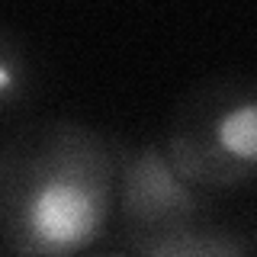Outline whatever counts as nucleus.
<instances>
[{
  "label": "nucleus",
  "instance_id": "20e7f679",
  "mask_svg": "<svg viewBox=\"0 0 257 257\" xmlns=\"http://www.w3.org/2000/svg\"><path fill=\"white\" fill-rule=\"evenodd\" d=\"M254 247L257 241L251 235L215 219H203L158 238L132 241L125 244V251L135 257H251Z\"/></svg>",
  "mask_w": 257,
  "mask_h": 257
},
{
  "label": "nucleus",
  "instance_id": "7ed1b4c3",
  "mask_svg": "<svg viewBox=\"0 0 257 257\" xmlns=\"http://www.w3.org/2000/svg\"><path fill=\"white\" fill-rule=\"evenodd\" d=\"M119 199L116 225L122 244L158 238L187 228L193 222L212 219V196L190 187L171 164L161 142H119Z\"/></svg>",
  "mask_w": 257,
  "mask_h": 257
},
{
  "label": "nucleus",
  "instance_id": "f257e3e1",
  "mask_svg": "<svg viewBox=\"0 0 257 257\" xmlns=\"http://www.w3.org/2000/svg\"><path fill=\"white\" fill-rule=\"evenodd\" d=\"M119 145L77 119H42L0 151V254L87 257L116 222Z\"/></svg>",
  "mask_w": 257,
  "mask_h": 257
},
{
  "label": "nucleus",
  "instance_id": "39448f33",
  "mask_svg": "<svg viewBox=\"0 0 257 257\" xmlns=\"http://www.w3.org/2000/svg\"><path fill=\"white\" fill-rule=\"evenodd\" d=\"M29 61L13 42L10 32H0V109L13 112L29 96Z\"/></svg>",
  "mask_w": 257,
  "mask_h": 257
},
{
  "label": "nucleus",
  "instance_id": "423d86ee",
  "mask_svg": "<svg viewBox=\"0 0 257 257\" xmlns=\"http://www.w3.org/2000/svg\"><path fill=\"white\" fill-rule=\"evenodd\" d=\"M87 257H135L128 251H106V254H87Z\"/></svg>",
  "mask_w": 257,
  "mask_h": 257
},
{
  "label": "nucleus",
  "instance_id": "f03ea898",
  "mask_svg": "<svg viewBox=\"0 0 257 257\" xmlns=\"http://www.w3.org/2000/svg\"><path fill=\"white\" fill-rule=\"evenodd\" d=\"M177 174L206 196L257 183V84L222 77L177 106L164 139Z\"/></svg>",
  "mask_w": 257,
  "mask_h": 257
},
{
  "label": "nucleus",
  "instance_id": "0eeeda50",
  "mask_svg": "<svg viewBox=\"0 0 257 257\" xmlns=\"http://www.w3.org/2000/svg\"><path fill=\"white\" fill-rule=\"evenodd\" d=\"M251 257H257V247H254V254H251Z\"/></svg>",
  "mask_w": 257,
  "mask_h": 257
}]
</instances>
